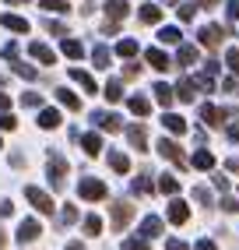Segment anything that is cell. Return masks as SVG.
Returning a JSON list of instances; mask_svg holds the SVG:
<instances>
[{
  "mask_svg": "<svg viewBox=\"0 0 239 250\" xmlns=\"http://www.w3.org/2000/svg\"><path fill=\"white\" fill-rule=\"evenodd\" d=\"M116 53H120V57H127V60H130V57H138V42H134V39H120V42H116Z\"/></svg>",
  "mask_w": 239,
  "mask_h": 250,
  "instance_id": "obj_31",
  "label": "cell"
},
{
  "mask_svg": "<svg viewBox=\"0 0 239 250\" xmlns=\"http://www.w3.org/2000/svg\"><path fill=\"white\" fill-rule=\"evenodd\" d=\"M71 81H78V85H81L84 92H92V95L99 92V88H95V78H92L88 71H81V67H71Z\"/></svg>",
  "mask_w": 239,
  "mask_h": 250,
  "instance_id": "obj_16",
  "label": "cell"
},
{
  "mask_svg": "<svg viewBox=\"0 0 239 250\" xmlns=\"http://www.w3.org/2000/svg\"><path fill=\"white\" fill-rule=\"evenodd\" d=\"M197 39H200L204 49H218L221 42H225V28H221V25H208V28L197 32Z\"/></svg>",
  "mask_w": 239,
  "mask_h": 250,
  "instance_id": "obj_6",
  "label": "cell"
},
{
  "mask_svg": "<svg viewBox=\"0 0 239 250\" xmlns=\"http://www.w3.org/2000/svg\"><path fill=\"white\" fill-rule=\"evenodd\" d=\"M225 14H229V21H239V0H229V4H225Z\"/></svg>",
  "mask_w": 239,
  "mask_h": 250,
  "instance_id": "obj_45",
  "label": "cell"
},
{
  "mask_svg": "<svg viewBox=\"0 0 239 250\" xmlns=\"http://www.w3.org/2000/svg\"><path fill=\"white\" fill-rule=\"evenodd\" d=\"M106 14H109V21H123L130 14V4L127 0H106Z\"/></svg>",
  "mask_w": 239,
  "mask_h": 250,
  "instance_id": "obj_12",
  "label": "cell"
},
{
  "mask_svg": "<svg viewBox=\"0 0 239 250\" xmlns=\"http://www.w3.org/2000/svg\"><path fill=\"white\" fill-rule=\"evenodd\" d=\"M14 127H18V120H14L7 109H0V130H14Z\"/></svg>",
  "mask_w": 239,
  "mask_h": 250,
  "instance_id": "obj_44",
  "label": "cell"
},
{
  "mask_svg": "<svg viewBox=\"0 0 239 250\" xmlns=\"http://www.w3.org/2000/svg\"><path fill=\"white\" fill-rule=\"evenodd\" d=\"M162 124H165L169 134H186V120H183V116H176V113H165Z\"/></svg>",
  "mask_w": 239,
  "mask_h": 250,
  "instance_id": "obj_17",
  "label": "cell"
},
{
  "mask_svg": "<svg viewBox=\"0 0 239 250\" xmlns=\"http://www.w3.org/2000/svg\"><path fill=\"white\" fill-rule=\"evenodd\" d=\"M194 250H218V247H215L211 240H197V247H194Z\"/></svg>",
  "mask_w": 239,
  "mask_h": 250,
  "instance_id": "obj_53",
  "label": "cell"
},
{
  "mask_svg": "<svg viewBox=\"0 0 239 250\" xmlns=\"http://www.w3.org/2000/svg\"><path fill=\"white\" fill-rule=\"evenodd\" d=\"M232 116H236V109H218V106H208V103L200 106V120L208 127H221L225 120H232Z\"/></svg>",
  "mask_w": 239,
  "mask_h": 250,
  "instance_id": "obj_4",
  "label": "cell"
},
{
  "mask_svg": "<svg viewBox=\"0 0 239 250\" xmlns=\"http://www.w3.org/2000/svg\"><path fill=\"white\" fill-rule=\"evenodd\" d=\"M21 106H25V109H39V106H42V95H39V92H25V95H21Z\"/></svg>",
  "mask_w": 239,
  "mask_h": 250,
  "instance_id": "obj_38",
  "label": "cell"
},
{
  "mask_svg": "<svg viewBox=\"0 0 239 250\" xmlns=\"http://www.w3.org/2000/svg\"><path fill=\"white\" fill-rule=\"evenodd\" d=\"M109 166H113L116 173H130V159H127L123 152H113V155H109Z\"/></svg>",
  "mask_w": 239,
  "mask_h": 250,
  "instance_id": "obj_29",
  "label": "cell"
},
{
  "mask_svg": "<svg viewBox=\"0 0 239 250\" xmlns=\"http://www.w3.org/2000/svg\"><path fill=\"white\" fill-rule=\"evenodd\" d=\"M0 25H4L7 32H18V36H25V32H28V21L21 18V14H4V18H0Z\"/></svg>",
  "mask_w": 239,
  "mask_h": 250,
  "instance_id": "obj_15",
  "label": "cell"
},
{
  "mask_svg": "<svg viewBox=\"0 0 239 250\" xmlns=\"http://www.w3.org/2000/svg\"><path fill=\"white\" fill-rule=\"evenodd\" d=\"M81 145H84V152H88V155H99V152H102V138H99V134H84Z\"/></svg>",
  "mask_w": 239,
  "mask_h": 250,
  "instance_id": "obj_30",
  "label": "cell"
},
{
  "mask_svg": "<svg viewBox=\"0 0 239 250\" xmlns=\"http://www.w3.org/2000/svg\"><path fill=\"white\" fill-rule=\"evenodd\" d=\"M39 232H42V226H39L36 219H25V222L18 226V232H14V236H18V243H36Z\"/></svg>",
  "mask_w": 239,
  "mask_h": 250,
  "instance_id": "obj_8",
  "label": "cell"
},
{
  "mask_svg": "<svg viewBox=\"0 0 239 250\" xmlns=\"http://www.w3.org/2000/svg\"><path fill=\"white\" fill-rule=\"evenodd\" d=\"M7 4H28V0H7Z\"/></svg>",
  "mask_w": 239,
  "mask_h": 250,
  "instance_id": "obj_60",
  "label": "cell"
},
{
  "mask_svg": "<svg viewBox=\"0 0 239 250\" xmlns=\"http://www.w3.org/2000/svg\"><path fill=\"white\" fill-rule=\"evenodd\" d=\"M159 39H162V42H169V46H179V28H173V25H165V28L159 32Z\"/></svg>",
  "mask_w": 239,
  "mask_h": 250,
  "instance_id": "obj_34",
  "label": "cell"
},
{
  "mask_svg": "<svg viewBox=\"0 0 239 250\" xmlns=\"http://www.w3.org/2000/svg\"><path fill=\"white\" fill-rule=\"evenodd\" d=\"M11 67H14V74L25 78V81H36V78H39V71H36V67H28V63H21V60H11Z\"/></svg>",
  "mask_w": 239,
  "mask_h": 250,
  "instance_id": "obj_25",
  "label": "cell"
},
{
  "mask_svg": "<svg viewBox=\"0 0 239 250\" xmlns=\"http://www.w3.org/2000/svg\"><path fill=\"white\" fill-rule=\"evenodd\" d=\"M57 99H60V106H67V109H81V99L74 95V92H67V88H57Z\"/></svg>",
  "mask_w": 239,
  "mask_h": 250,
  "instance_id": "obj_22",
  "label": "cell"
},
{
  "mask_svg": "<svg viewBox=\"0 0 239 250\" xmlns=\"http://www.w3.org/2000/svg\"><path fill=\"white\" fill-rule=\"evenodd\" d=\"M39 4H42L46 11H53V14H63V11H67V0H39Z\"/></svg>",
  "mask_w": 239,
  "mask_h": 250,
  "instance_id": "obj_42",
  "label": "cell"
},
{
  "mask_svg": "<svg viewBox=\"0 0 239 250\" xmlns=\"http://www.w3.org/2000/svg\"><path fill=\"white\" fill-rule=\"evenodd\" d=\"M179 99H183V103H194V99H197V81H179Z\"/></svg>",
  "mask_w": 239,
  "mask_h": 250,
  "instance_id": "obj_27",
  "label": "cell"
},
{
  "mask_svg": "<svg viewBox=\"0 0 239 250\" xmlns=\"http://www.w3.org/2000/svg\"><path fill=\"white\" fill-rule=\"evenodd\" d=\"M141 236H144V240L162 236V219H159V215H148V219L141 222Z\"/></svg>",
  "mask_w": 239,
  "mask_h": 250,
  "instance_id": "obj_13",
  "label": "cell"
},
{
  "mask_svg": "<svg viewBox=\"0 0 239 250\" xmlns=\"http://www.w3.org/2000/svg\"><path fill=\"white\" fill-rule=\"evenodd\" d=\"M78 194L84 197V201H102L109 190H106V183L102 180H92V176H84L81 183H78Z\"/></svg>",
  "mask_w": 239,
  "mask_h": 250,
  "instance_id": "obj_3",
  "label": "cell"
},
{
  "mask_svg": "<svg viewBox=\"0 0 239 250\" xmlns=\"http://www.w3.org/2000/svg\"><path fill=\"white\" fill-rule=\"evenodd\" d=\"M67 159L60 155V152H49V159H46V176H49V183H53V190H63L67 187Z\"/></svg>",
  "mask_w": 239,
  "mask_h": 250,
  "instance_id": "obj_1",
  "label": "cell"
},
{
  "mask_svg": "<svg viewBox=\"0 0 239 250\" xmlns=\"http://www.w3.org/2000/svg\"><path fill=\"white\" fill-rule=\"evenodd\" d=\"M169 222H176V226L190 222V208H186L179 197H173V201H169Z\"/></svg>",
  "mask_w": 239,
  "mask_h": 250,
  "instance_id": "obj_11",
  "label": "cell"
},
{
  "mask_svg": "<svg viewBox=\"0 0 239 250\" xmlns=\"http://www.w3.org/2000/svg\"><path fill=\"white\" fill-rule=\"evenodd\" d=\"M165 250H190V247H186L183 240H169V243H165Z\"/></svg>",
  "mask_w": 239,
  "mask_h": 250,
  "instance_id": "obj_52",
  "label": "cell"
},
{
  "mask_svg": "<svg viewBox=\"0 0 239 250\" xmlns=\"http://www.w3.org/2000/svg\"><path fill=\"white\" fill-rule=\"evenodd\" d=\"M176 14H179V21H190L194 14H197V4H179V7H176Z\"/></svg>",
  "mask_w": 239,
  "mask_h": 250,
  "instance_id": "obj_43",
  "label": "cell"
},
{
  "mask_svg": "<svg viewBox=\"0 0 239 250\" xmlns=\"http://www.w3.org/2000/svg\"><path fill=\"white\" fill-rule=\"evenodd\" d=\"M84 232H88V236H99V232H102V219H99V215H84Z\"/></svg>",
  "mask_w": 239,
  "mask_h": 250,
  "instance_id": "obj_35",
  "label": "cell"
},
{
  "mask_svg": "<svg viewBox=\"0 0 239 250\" xmlns=\"http://www.w3.org/2000/svg\"><path fill=\"white\" fill-rule=\"evenodd\" d=\"M225 63H229V67L239 74V53H236V49H229V57H225Z\"/></svg>",
  "mask_w": 239,
  "mask_h": 250,
  "instance_id": "obj_46",
  "label": "cell"
},
{
  "mask_svg": "<svg viewBox=\"0 0 239 250\" xmlns=\"http://www.w3.org/2000/svg\"><path fill=\"white\" fill-rule=\"evenodd\" d=\"M127 141L138 148V152H148V130H144V124H130L127 127Z\"/></svg>",
  "mask_w": 239,
  "mask_h": 250,
  "instance_id": "obj_10",
  "label": "cell"
},
{
  "mask_svg": "<svg viewBox=\"0 0 239 250\" xmlns=\"http://www.w3.org/2000/svg\"><path fill=\"white\" fill-rule=\"evenodd\" d=\"M144 57H148V63H151L155 71H165V67H169V57L162 53V49H148Z\"/></svg>",
  "mask_w": 239,
  "mask_h": 250,
  "instance_id": "obj_24",
  "label": "cell"
},
{
  "mask_svg": "<svg viewBox=\"0 0 239 250\" xmlns=\"http://www.w3.org/2000/svg\"><path fill=\"white\" fill-rule=\"evenodd\" d=\"M28 53L36 57L39 63H57V53H53V49H49L46 42H32V46H28Z\"/></svg>",
  "mask_w": 239,
  "mask_h": 250,
  "instance_id": "obj_14",
  "label": "cell"
},
{
  "mask_svg": "<svg viewBox=\"0 0 239 250\" xmlns=\"http://www.w3.org/2000/svg\"><path fill=\"white\" fill-rule=\"evenodd\" d=\"M92 60H95V67H109V49L106 46H95L92 49Z\"/></svg>",
  "mask_w": 239,
  "mask_h": 250,
  "instance_id": "obj_37",
  "label": "cell"
},
{
  "mask_svg": "<svg viewBox=\"0 0 239 250\" xmlns=\"http://www.w3.org/2000/svg\"><path fill=\"white\" fill-rule=\"evenodd\" d=\"M215 187H218V190H229V176H221V173H215Z\"/></svg>",
  "mask_w": 239,
  "mask_h": 250,
  "instance_id": "obj_50",
  "label": "cell"
},
{
  "mask_svg": "<svg viewBox=\"0 0 239 250\" xmlns=\"http://www.w3.org/2000/svg\"><path fill=\"white\" fill-rule=\"evenodd\" d=\"M25 197L32 201V208H36L39 215H53V211H57V205H53V197H49L46 190H39V187H25Z\"/></svg>",
  "mask_w": 239,
  "mask_h": 250,
  "instance_id": "obj_2",
  "label": "cell"
},
{
  "mask_svg": "<svg viewBox=\"0 0 239 250\" xmlns=\"http://www.w3.org/2000/svg\"><path fill=\"white\" fill-rule=\"evenodd\" d=\"M151 190H155V183H151V173H144V176L134 180V194H151Z\"/></svg>",
  "mask_w": 239,
  "mask_h": 250,
  "instance_id": "obj_33",
  "label": "cell"
},
{
  "mask_svg": "<svg viewBox=\"0 0 239 250\" xmlns=\"http://www.w3.org/2000/svg\"><path fill=\"white\" fill-rule=\"evenodd\" d=\"M138 74H141L138 63H127V67H123V78H138Z\"/></svg>",
  "mask_w": 239,
  "mask_h": 250,
  "instance_id": "obj_51",
  "label": "cell"
},
{
  "mask_svg": "<svg viewBox=\"0 0 239 250\" xmlns=\"http://www.w3.org/2000/svg\"><path fill=\"white\" fill-rule=\"evenodd\" d=\"M229 169H232V173H239V159H229Z\"/></svg>",
  "mask_w": 239,
  "mask_h": 250,
  "instance_id": "obj_57",
  "label": "cell"
},
{
  "mask_svg": "<svg viewBox=\"0 0 239 250\" xmlns=\"http://www.w3.org/2000/svg\"><path fill=\"white\" fill-rule=\"evenodd\" d=\"M155 99H159V106H165V109H169V106L176 103V92L169 88V85H155Z\"/></svg>",
  "mask_w": 239,
  "mask_h": 250,
  "instance_id": "obj_23",
  "label": "cell"
},
{
  "mask_svg": "<svg viewBox=\"0 0 239 250\" xmlns=\"http://www.w3.org/2000/svg\"><path fill=\"white\" fill-rule=\"evenodd\" d=\"M102 95H106L109 103H120V99H123V81H120V78H113L109 85L102 88Z\"/></svg>",
  "mask_w": 239,
  "mask_h": 250,
  "instance_id": "obj_19",
  "label": "cell"
},
{
  "mask_svg": "<svg viewBox=\"0 0 239 250\" xmlns=\"http://www.w3.org/2000/svg\"><path fill=\"white\" fill-rule=\"evenodd\" d=\"M218 205H221V211H236V208H239V205H236V197H221Z\"/></svg>",
  "mask_w": 239,
  "mask_h": 250,
  "instance_id": "obj_47",
  "label": "cell"
},
{
  "mask_svg": "<svg viewBox=\"0 0 239 250\" xmlns=\"http://www.w3.org/2000/svg\"><path fill=\"white\" fill-rule=\"evenodd\" d=\"M39 127H42V130L60 127V113H57V109H42V113H39Z\"/></svg>",
  "mask_w": 239,
  "mask_h": 250,
  "instance_id": "obj_20",
  "label": "cell"
},
{
  "mask_svg": "<svg viewBox=\"0 0 239 250\" xmlns=\"http://www.w3.org/2000/svg\"><path fill=\"white\" fill-rule=\"evenodd\" d=\"M127 106H130V113H138V116H148V113H151V103H148L144 95H134Z\"/></svg>",
  "mask_w": 239,
  "mask_h": 250,
  "instance_id": "obj_26",
  "label": "cell"
},
{
  "mask_svg": "<svg viewBox=\"0 0 239 250\" xmlns=\"http://www.w3.org/2000/svg\"><path fill=\"white\" fill-rule=\"evenodd\" d=\"M194 166H197V169H211V166H215V155H211V152H204V148H200V152L194 155Z\"/></svg>",
  "mask_w": 239,
  "mask_h": 250,
  "instance_id": "obj_36",
  "label": "cell"
},
{
  "mask_svg": "<svg viewBox=\"0 0 239 250\" xmlns=\"http://www.w3.org/2000/svg\"><path fill=\"white\" fill-rule=\"evenodd\" d=\"M159 190H162V194H176V190H179V180H176V176H162V180H159Z\"/></svg>",
  "mask_w": 239,
  "mask_h": 250,
  "instance_id": "obj_39",
  "label": "cell"
},
{
  "mask_svg": "<svg viewBox=\"0 0 239 250\" xmlns=\"http://www.w3.org/2000/svg\"><path fill=\"white\" fill-rule=\"evenodd\" d=\"M141 21H144V25H155V21H162V11H159L155 4H144V7H141Z\"/></svg>",
  "mask_w": 239,
  "mask_h": 250,
  "instance_id": "obj_28",
  "label": "cell"
},
{
  "mask_svg": "<svg viewBox=\"0 0 239 250\" xmlns=\"http://www.w3.org/2000/svg\"><path fill=\"white\" fill-rule=\"evenodd\" d=\"M211 4H218V0H200V7H211Z\"/></svg>",
  "mask_w": 239,
  "mask_h": 250,
  "instance_id": "obj_59",
  "label": "cell"
},
{
  "mask_svg": "<svg viewBox=\"0 0 239 250\" xmlns=\"http://www.w3.org/2000/svg\"><path fill=\"white\" fill-rule=\"evenodd\" d=\"M7 247V236H4V229H0V250H4Z\"/></svg>",
  "mask_w": 239,
  "mask_h": 250,
  "instance_id": "obj_58",
  "label": "cell"
},
{
  "mask_svg": "<svg viewBox=\"0 0 239 250\" xmlns=\"http://www.w3.org/2000/svg\"><path fill=\"white\" fill-rule=\"evenodd\" d=\"M60 49H63V57H71V60H78V57L84 53V46H81L78 39H67V36H63V42H60Z\"/></svg>",
  "mask_w": 239,
  "mask_h": 250,
  "instance_id": "obj_21",
  "label": "cell"
},
{
  "mask_svg": "<svg viewBox=\"0 0 239 250\" xmlns=\"http://www.w3.org/2000/svg\"><path fill=\"white\" fill-rule=\"evenodd\" d=\"M92 124L102 127V130H109V134L123 130V124H120V116H116V113H92Z\"/></svg>",
  "mask_w": 239,
  "mask_h": 250,
  "instance_id": "obj_9",
  "label": "cell"
},
{
  "mask_svg": "<svg viewBox=\"0 0 239 250\" xmlns=\"http://www.w3.org/2000/svg\"><path fill=\"white\" fill-rule=\"evenodd\" d=\"M194 197H197V201H200L204 208H208V205H215V201H211V190L204 187V183H197V187H194Z\"/></svg>",
  "mask_w": 239,
  "mask_h": 250,
  "instance_id": "obj_40",
  "label": "cell"
},
{
  "mask_svg": "<svg viewBox=\"0 0 239 250\" xmlns=\"http://www.w3.org/2000/svg\"><path fill=\"white\" fill-rule=\"evenodd\" d=\"M130 222H134V205H130V201H116V205H113V229L123 232Z\"/></svg>",
  "mask_w": 239,
  "mask_h": 250,
  "instance_id": "obj_5",
  "label": "cell"
},
{
  "mask_svg": "<svg viewBox=\"0 0 239 250\" xmlns=\"http://www.w3.org/2000/svg\"><path fill=\"white\" fill-rule=\"evenodd\" d=\"M4 57H7V60H18V46L7 42V46H4Z\"/></svg>",
  "mask_w": 239,
  "mask_h": 250,
  "instance_id": "obj_49",
  "label": "cell"
},
{
  "mask_svg": "<svg viewBox=\"0 0 239 250\" xmlns=\"http://www.w3.org/2000/svg\"><path fill=\"white\" fill-rule=\"evenodd\" d=\"M225 134H229V138H232V141H239V124H232V127H229V130H225Z\"/></svg>",
  "mask_w": 239,
  "mask_h": 250,
  "instance_id": "obj_54",
  "label": "cell"
},
{
  "mask_svg": "<svg viewBox=\"0 0 239 250\" xmlns=\"http://www.w3.org/2000/svg\"><path fill=\"white\" fill-rule=\"evenodd\" d=\"M176 63H179V67H190V63H197V49H194V46H186V42H179Z\"/></svg>",
  "mask_w": 239,
  "mask_h": 250,
  "instance_id": "obj_18",
  "label": "cell"
},
{
  "mask_svg": "<svg viewBox=\"0 0 239 250\" xmlns=\"http://www.w3.org/2000/svg\"><path fill=\"white\" fill-rule=\"evenodd\" d=\"M159 155L162 159H169V162H176L179 169H186V159H183V148L176 145V141H169V138H162L159 141Z\"/></svg>",
  "mask_w": 239,
  "mask_h": 250,
  "instance_id": "obj_7",
  "label": "cell"
},
{
  "mask_svg": "<svg viewBox=\"0 0 239 250\" xmlns=\"http://www.w3.org/2000/svg\"><path fill=\"white\" fill-rule=\"evenodd\" d=\"M120 250H151V240L134 236V240H123V243H120Z\"/></svg>",
  "mask_w": 239,
  "mask_h": 250,
  "instance_id": "obj_32",
  "label": "cell"
},
{
  "mask_svg": "<svg viewBox=\"0 0 239 250\" xmlns=\"http://www.w3.org/2000/svg\"><path fill=\"white\" fill-rule=\"evenodd\" d=\"M78 219H81V215H78V208H74V205H67V208L60 211V222H63V226H74Z\"/></svg>",
  "mask_w": 239,
  "mask_h": 250,
  "instance_id": "obj_41",
  "label": "cell"
},
{
  "mask_svg": "<svg viewBox=\"0 0 239 250\" xmlns=\"http://www.w3.org/2000/svg\"><path fill=\"white\" fill-rule=\"evenodd\" d=\"M46 28H49V32H53V36H67V28H63L60 21H46Z\"/></svg>",
  "mask_w": 239,
  "mask_h": 250,
  "instance_id": "obj_48",
  "label": "cell"
},
{
  "mask_svg": "<svg viewBox=\"0 0 239 250\" xmlns=\"http://www.w3.org/2000/svg\"><path fill=\"white\" fill-rule=\"evenodd\" d=\"M0 109H11V95H4V92H0Z\"/></svg>",
  "mask_w": 239,
  "mask_h": 250,
  "instance_id": "obj_55",
  "label": "cell"
},
{
  "mask_svg": "<svg viewBox=\"0 0 239 250\" xmlns=\"http://www.w3.org/2000/svg\"><path fill=\"white\" fill-rule=\"evenodd\" d=\"M63 250H84V243H81V240H74V243H67Z\"/></svg>",
  "mask_w": 239,
  "mask_h": 250,
  "instance_id": "obj_56",
  "label": "cell"
},
{
  "mask_svg": "<svg viewBox=\"0 0 239 250\" xmlns=\"http://www.w3.org/2000/svg\"><path fill=\"white\" fill-rule=\"evenodd\" d=\"M0 148H4V141H0Z\"/></svg>",
  "mask_w": 239,
  "mask_h": 250,
  "instance_id": "obj_61",
  "label": "cell"
}]
</instances>
